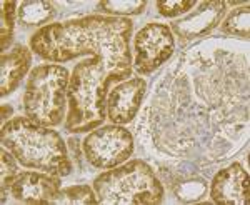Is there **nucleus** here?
Segmentation results:
<instances>
[{
  "mask_svg": "<svg viewBox=\"0 0 250 205\" xmlns=\"http://www.w3.org/2000/svg\"><path fill=\"white\" fill-rule=\"evenodd\" d=\"M130 37L132 22L128 19L90 15L42 27L30 39V50L55 63L68 62L85 54L132 59Z\"/></svg>",
  "mask_w": 250,
  "mask_h": 205,
  "instance_id": "1",
  "label": "nucleus"
},
{
  "mask_svg": "<svg viewBox=\"0 0 250 205\" xmlns=\"http://www.w3.org/2000/svg\"><path fill=\"white\" fill-rule=\"evenodd\" d=\"M130 75L132 59L92 57L77 63L67 90V130L80 134L102 125L112 87Z\"/></svg>",
  "mask_w": 250,
  "mask_h": 205,
  "instance_id": "2",
  "label": "nucleus"
},
{
  "mask_svg": "<svg viewBox=\"0 0 250 205\" xmlns=\"http://www.w3.org/2000/svg\"><path fill=\"white\" fill-rule=\"evenodd\" d=\"M0 142L20 165L27 168L57 177H65L72 172V162L62 137L29 117H15L3 123Z\"/></svg>",
  "mask_w": 250,
  "mask_h": 205,
  "instance_id": "3",
  "label": "nucleus"
},
{
  "mask_svg": "<svg viewBox=\"0 0 250 205\" xmlns=\"http://www.w3.org/2000/svg\"><path fill=\"white\" fill-rule=\"evenodd\" d=\"M94 190L105 205H157L164 199L162 184L144 160L108 168L95 179Z\"/></svg>",
  "mask_w": 250,
  "mask_h": 205,
  "instance_id": "4",
  "label": "nucleus"
},
{
  "mask_svg": "<svg viewBox=\"0 0 250 205\" xmlns=\"http://www.w3.org/2000/svg\"><path fill=\"white\" fill-rule=\"evenodd\" d=\"M70 72L57 63H45L32 70L23 95V108L30 120L43 127H55L65 117Z\"/></svg>",
  "mask_w": 250,
  "mask_h": 205,
  "instance_id": "5",
  "label": "nucleus"
},
{
  "mask_svg": "<svg viewBox=\"0 0 250 205\" xmlns=\"http://www.w3.org/2000/svg\"><path fill=\"white\" fill-rule=\"evenodd\" d=\"M134 152L130 132L120 125H105L90 132L83 140V154L95 168L108 170L124 164Z\"/></svg>",
  "mask_w": 250,
  "mask_h": 205,
  "instance_id": "6",
  "label": "nucleus"
},
{
  "mask_svg": "<svg viewBox=\"0 0 250 205\" xmlns=\"http://www.w3.org/2000/svg\"><path fill=\"white\" fill-rule=\"evenodd\" d=\"M135 68L139 74H150L172 57L175 40L164 23H148L135 35Z\"/></svg>",
  "mask_w": 250,
  "mask_h": 205,
  "instance_id": "7",
  "label": "nucleus"
},
{
  "mask_svg": "<svg viewBox=\"0 0 250 205\" xmlns=\"http://www.w3.org/2000/svg\"><path fill=\"white\" fill-rule=\"evenodd\" d=\"M147 90L144 79H130L117 83L107 97V117L115 125H125L132 122L142 103Z\"/></svg>",
  "mask_w": 250,
  "mask_h": 205,
  "instance_id": "8",
  "label": "nucleus"
},
{
  "mask_svg": "<svg viewBox=\"0 0 250 205\" xmlns=\"http://www.w3.org/2000/svg\"><path fill=\"white\" fill-rule=\"evenodd\" d=\"M60 177L47 172H22L17 175L10 188V194L17 202L29 205H48L60 190Z\"/></svg>",
  "mask_w": 250,
  "mask_h": 205,
  "instance_id": "9",
  "label": "nucleus"
},
{
  "mask_svg": "<svg viewBox=\"0 0 250 205\" xmlns=\"http://www.w3.org/2000/svg\"><path fill=\"white\" fill-rule=\"evenodd\" d=\"M249 174L240 164H232L213 177L210 197L212 202L222 205L249 204Z\"/></svg>",
  "mask_w": 250,
  "mask_h": 205,
  "instance_id": "10",
  "label": "nucleus"
},
{
  "mask_svg": "<svg viewBox=\"0 0 250 205\" xmlns=\"http://www.w3.org/2000/svg\"><path fill=\"white\" fill-rule=\"evenodd\" d=\"M227 12V2H200L199 9L188 17L172 23V30L184 39H195L208 34L219 25Z\"/></svg>",
  "mask_w": 250,
  "mask_h": 205,
  "instance_id": "11",
  "label": "nucleus"
},
{
  "mask_svg": "<svg viewBox=\"0 0 250 205\" xmlns=\"http://www.w3.org/2000/svg\"><path fill=\"white\" fill-rule=\"evenodd\" d=\"M32 65V52L23 45H15L14 49L0 57V95L5 97L14 92L20 80L25 77Z\"/></svg>",
  "mask_w": 250,
  "mask_h": 205,
  "instance_id": "12",
  "label": "nucleus"
},
{
  "mask_svg": "<svg viewBox=\"0 0 250 205\" xmlns=\"http://www.w3.org/2000/svg\"><path fill=\"white\" fill-rule=\"evenodd\" d=\"M57 10L45 0H27L19 7V22L23 25H43L55 17Z\"/></svg>",
  "mask_w": 250,
  "mask_h": 205,
  "instance_id": "13",
  "label": "nucleus"
},
{
  "mask_svg": "<svg viewBox=\"0 0 250 205\" xmlns=\"http://www.w3.org/2000/svg\"><path fill=\"white\" fill-rule=\"evenodd\" d=\"M95 205L99 204L95 195V190H92L87 185H75V187H67L60 188L57 195L50 200L48 205Z\"/></svg>",
  "mask_w": 250,
  "mask_h": 205,
  "instance_id": "14",
  "label": "nucleus"
},
{
  "mask_svg": "<svg viewBox=\"0 0 250 205\" xmlns=\"http://www.w3.org/2000/svg\"><path fill=\"white\" fill-rule=\"evenodd\" d=\"M17 162L19 160L10 152H7L5 147H2V150H0V195H2V204L7 202L12 184L19 175Z\"/></svg>",
  "mask_w": 250,
  "mask_h": 205,
  "instance_id": "15",
  "label": "nucleus"
},
{
  "mask_svg": "<svg viewBox=\"0 0 250 205\" xmlns=\"http://www.w3.org/2000/svg\"><path fill=\"white\" fill-rule=\"evenodd\" d=\"M249 19H250V9H249V5L232 10L230 14L227 15V19L224 20V23H222V30H224L225 34H230V35H237V37L249 39V35H250Z\"/></svg>",
  "mask_w": 250,
  "mask_h": 205,
  "instance_id": "16",
  "label": "nucleus"
},
{
  "mask_svg": "<svg viewBox=\"0 0 250 205\" xmlns=\"http://www.w3.org/2000/svg\"><path fill=\"white\" fill-rule=\"evenodd\" d=\"M147 2L144 0H107L99 3V10L110 14L112 17H125V15L142 14Z\"/></svg>",
  "mask_w": 250,
  "mask_h": 205,
  "instance_id": "17",
  "label": "nucleus"
},
{
  "mask_svg": "<svg viewBox=\"0 0 250 205\" xmlns=\"http://www.w3.org/2000/svg\"><path fill=\"white\" fill-rule=\"evenodd\" d=\"M15 15H17V3L2 2V30H0V49L3 52L10 45L12 35L15 27Z\"/></svg>",
  "mask_w": 250,
  "mask_h": 205,
  "instance_id": "18",
  "label": "nucleus"
},
{
  "mask_svg": "<svg viewBox=\"0 0 250 205\" xmlns=\"http://www.w3.org/2000/svg\"><path fill=\"white\" fill-rule=\"evenodd\" d=\"M207 192V184L204 180H188V182H184L177 187L175 194L180 200L184 202H195V200L202 199Z\"/></svg>",
  "mask_w": 250,
  "mask_h": 205,
  "instance_id": "19",
  "label": "nucleus"
},
{
  "mask_svg": "<svg viewBox=\"0 0 250 205\" xmlns=\"http://www.w3.org/2000/svg\"><path fill=\"white\" fill-rule=\"evenodd\" d=\"M195 3V0H165V2L157 3V9L164 17H177V15L192 10Z\"/></svg>",
  "mask_w": 250,
  "mask_h": 205,
  "instance_id": "20",
  "label": "nucleus"
},
{
  "mask_svg": "<svg viewBox=\"0 0 250 205\" xmlns=\"http://www.w3.org/2000/svg\"><path fill=\"white\" fill-rule=\"evenodd\" d=\"M12 114V108L9 105H2V119H9V115Z\"/></svg>",
  "mask_w": 250,
  "mask_h": 205,
  "instance_id": "21",
  "label": "nucleus"
}]
</instances>
